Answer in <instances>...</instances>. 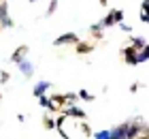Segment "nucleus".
I'll list each match as a JSON object with an SVG mask.
<instances>
[{
	"label": "nucleus",
	"instance_id": "b1692460",
	"mask_svg": "<svg viewBox=\"0 0 149 139\" xmlns=\"http://www.w3.org/2000/svg\"><path fill=\"white\" fill-rule=\"evenodd\" d=\"M119 28H121V30H124V32H130V30H132V28L128 26V24H124V22H119Z\"/></svg>",
	"mask_w": 149,
	"mask_h": 139
},
{
	"label": "nucleus",
	"instance_id": "423d86ee",
	"mask_svg": "<svg viewBox=\"0 0 149 139\" xmlns=\"http://www.w3.org/2000/svg\"><path fill=\"white\" fill-rule=\"evenodd\" d=\"M124 58H126L128 64H139L136 62V49H134V47H126L124 49Z\"/></svg>",
	"mask_w": 149,
	"mask_h": 139
},
{
	"label": "nucleus",
	"instance_id": "1a4fd4ad",
	"mask_svg": "<svg viewBox=\"0 0 149 139\" xmlns=\"http://www.w3.org/2000/svg\"><path fill=\"white\" fill-rule=\"evenodd\" d=\"M132 47L134 49H143V47H147V41L141 37H132Z\"/></svg>",
	"mask_w": 149,
	"mask_h": 139
},
{
	"label": "nucleus",
	"instance_id": "f03ea898",
	"mask_svg": "<svg viewBox=\"0 0 149 139\" xmlns=\"http://www.w3.org/2000/svg\"><path fill=\"white\" fill-rule=\"evenodd\" d=\"M62 114H64L66 118L74 116V118H81V120H85V118H87V114H85L83 109H79V107H74V105H70V107H64V109H62Z\"/></svg>",
	"mask_w": 149,
	"mask_h": 139
},
{
	"label": "nucleus",
	"instance_id": "6ab92c4d",
	"mask_svg": "<svg viewBox=\"0 0 149 139\" xmlns=\"http://www.w3.org/2000/svg\"><path fill=\"white\" fill-rule=\"evenodd\" d=\"M43 126H45V128H49V131H51V128H56V120H51V118H45V120H43Z\"/></svg>",
	"mask_w": 149,
	"mask_h": 139
},
{
	"label": "nucleus",
	"instance_id": "dca6fc26",
	"mask_svg": "<svg viewBox=\"0 0 149 139\" xmlns=\"http://www.w3.org/2000/svg\"><path fill=\"white\" fill-rule=\"evenodd\" d=\"M113 17H115V24L124 22V11L121 9H113Z\"/></svg>",
	"mask_w": 149,
	"mask_h": 139
},
{
	"label": "nucleus",
	"instance_id": "393cba45",
	"mask_svg": "<svg viewBox=\"0 0 149 139\" xmlns=\"http://www.w3.org/2000/svg\"><path fill=\"white\" fill-rule=\"evenodd\" d=\"M141 19H143V22H145V24L149 22V15H147V11H141Z\"/></svg>",
	"mask_w": 149,
	"mask_h": 139
},
{
	"label": "nucleus",
	"instance_id": "39448f33",
	"mask_svg": "<svg viewBox=\"0 0 149 139\" xmlns=\"http://www.w3.org/2000/svg\"><path fill=\"white\" fill-rule=\"evenodd\" d=\"M38 103H40V107H43V109H49V111H56L58 109V105L49 99V96H45V94L38 96Z\"/></svg>",
	"mask_w": 149,
	"mask_h": 139
},
{
	"label": "nucleus",
	"instance_id": "9d476101",
	"mask_svg": "<svg viewBox=\"0 0 149 139\" xmlns=\"http://www.w3.org/2000/svg\"><path fill=\"white\" fill-rule=\"evenodd\" d=\"M147 58H149V49H147V47L139 49V54H136V62H139V64H141V62H147Z\"/></svg>",
	"mask_w": 149,
	"mask_h": 139
},
{
	"label": "nucleus",
	"instance_id": "2eb2a0df",
	"mask_svg": "<svg viewBox=\"0 0 149 139\" xmlns=\"http://www.w3.org/2000/svg\"><path fill=\"white\" fill-rule=\"evenodd\" d=\"M92 139H111V131H100V133L92 135Z\"/></svg>",
	"mask_w": 149,
	"mask_h": 139
},
{
	"label": "nucleus",
	"instance_id": "f257e3e1",
	"mask_svg": "<svg viewBox=\"0 0 149 139\" xmlns=\"http://www.w3.org/2000/svg\"><path fill=\"white\" fill-rule=\"evenodd\" d=\"M68 43H72V45H77L79 43V37H77V34H74V32H68V34H60V37L56 39V41H53V45H68Z\"/></svg>",
	"mask_w": 149,
	"mask_h": 139
},
{
	"label": "nucleus",
	"instance_id": "412c9836",
	"mask_svg": "<svg viewBox=\"0 0 149 139\" xmlns=\"http://www.w3.org/2000/svg\"><path fill=\"white\" fill-rule=\"evenodd\" d=\"M0 26H2V28H13V19L11 17H4L2 22H0Z\"/></svg>",
	"mask_w": 149,
	"mask_h": 139
},
{
	"label": "nucleus",
	"instance_id": "a211bd4d",
	"mask_svg": "<svg viewBox=\"0 0 149 139\" xmlns=\"http://www.w3.org/2000/svg\"><path fill=\"white\" fill-rule=\"evenodd\" d=\"M49 99L53 101V103H56V105H64V94H53V96H49Z\"/></svg>",
	"mask_w": 149,
	"mask_h": 139
},
{
	"label": "nucleus",
	"instance_id": "6e6552de",
	"mask_svg": "<svg viewBox=\"0 0 149 139\" xmlns=\"http://www.w3.org/2000/svg\"><path fill=\"white\" fill-rule=\"evenodd\" d=\"M111 139H126V124H119L111 131Z\"/></svg>",
	"mask_w": 149,
	"mask_h": 139
},
{
	"label": "nucleus",
	"instance_id": "4be33fe9",
	"mask_svg": "<svg viewBox=\"0 0 149 139\" xmlns=\"http://www.w3.org/2000/svg\"><path fill=\"white\" fill-rule=\"evenodd\" d=\"M81 131H83V133H85V137H92V128L90 126H87V124L83 122V124H81Z\"/></svg>",
	"mask_w": 149,
	"mask_h": 139
},
{
	"label": "nucleus",
	"instance_id": "20e7f679",
	"mask_svg": "<svg viewBox=\"0 0 149 139\" xmlns=\"http://www.w3.org/2000/svg\"><path fill=\"white\" fill-rule=\"evenodd\" d=\"M49 86H51L49 81H38L36 86L32 88V94H34V96H43V94L47 92V90H49Z\"/></svg>",
	"mask_w": 149,
	"mask_h": 139
},
{
	"label": "nucleus",
	"instance_id": "f3484780",
	"mask_svg": "<svg viewBox=\"0 0 149 139\" xmlns=\"http://www.w3.org/2000/svg\"><path fill=\"white\" fill-rule=\"evenodd\" d=\"M77 96H79V99H83V101H94V96H92L90 92H87V90H79Z\"/></svg>",
	"mask_w": 149,
	"mask_h": 139
},
{
	"label": "nucleus",
	"instance_id": "aec40b11",
	"mask_svg": "<svg viewBox=\"0 0 149 139\" xmlns=\"http://www.w3.org/2000/svg\"><path fill=\"white\" fill-rule=\"evenodd\" d=\"M56 9H58V0H51V2H49V9H47V15H53Z\"/></svg>",
	"mask_w": 149,
	"mask_h": 139
},
{
	"label": "nucleus",
	"instance_id": "0eeeda50",
	"mask_svg": "<svg viewBox=\"0 0 149 139\" xmlns=\"http://www.w3.org/2000/svg\"><path fill=\"white\" fill-rule=\"evenodd\" d=\"M26 54H28V47H26V45H22L17 52H13V54H11V62H15V64H17V62H22Z\"/></svg>",
	"mask_w": 149,
	"mask_h": 139
},
{
	"label": "nucleus",
	"instance_id": "5701e85b",
	"mask_svg": "<svg viewBox=\"0 0 149 139\" xmlns=\"http://www.w3.org/2000/svg\"><path fill=\"white\" fill-rule=\"evenodd\" d=\"M9 77H11V75L6 73V71H2V73H0V83H2V81H9Z\"/></svg>",
	"mask_w": 149,
	"mask_h": 139
},
{
	"label": "nucleus",
	"instance_id": "f8f14e48",
	"mask_svg": "<svg viewBox=\"0 0 149 139\" xmlns=\"http://www.w3.org/2000/svg\"><path fill=\"white\" fill-rule=\"evenodd\" d=\"M100 24H102V28H109V26H113L115 24V17H113V11L109 13V15H107L104 19H102V22H100Z\"/></svg>",
	"mask_w": 149,
	"mask_h": 139
},
{
	"label": "nucleus",
	"instance_id": "cd10ccee",
	"mask_svg": "<svg viewBox=\"0 0 149 139\" xmlns=\"http://www.w3.org/2000/svg\"><path fill=\"white\" fill-rule=\"evenodd\" d=\"M0 99H2V92H0Z\"/></svg>",
	"mask_w": 149,
	"mask_h": 139
},
{
	"label": "nucleus",
	"instance_id": "a878e982",
	"mask_svg": "<svg viewBox=\"0 0 149 139\" xmlns=\"http://www.w3.org/2000/svg\"><path fill=\"white\" fill-rule=\"evenodd\" d=\"M100 4H102V6H104V4H107V0H100Z\"/></svg>",
	"mask_w": 149,
	"mask_h": 139
},
{
	"label": "nucleus",
	"instance_id": "bb28decb",
	"mask_svg": "<svg viewBox=\"0 0 149 139\" xmlns=\"http://www.w3.org/2000/svg\"><path fill=\"white\" fill-rule=\"evenodd\" d=\"M28 2H36V0H28Z\"/></svg>",
	"mask_w": 149,
	"mask_h": 139
},
{
	"label": "nucleus",
	"instance_id": "9b49d317",
	"mask_svg": "<svg viewBox=\"0 0 149 139\" xmlns=\"http://www.w3.org/2000/svg\"><path fill=\"white\" fill-rule=\"evenodd\" d=\"M94 47L90 43H77V54H90Z\"/></svg>",
	"mask_w": 149,
	"mask_h": 139
},
{
	"label": "nucleus",
	"instance_id": "4468645a",
	"mask_svg": "<svg viewBox=\"0 0 149 139\" xmlns=\"http://www.w3.org/2000/svg\"><path fill=\"white\" fill-rule=\"evenodd\" d=\"M6 13H9V4H6V2H0V22H2L4 17H9Z\"/></svg>",
	"mask_w": 149,
	"mask_h": 139
},
{
	"label": "nucleus",
	"instance_id": "ddd939ff",
	"mask_svg": "<svg viewBox=\"0 0 149 139\" xmlns=\"http://www.w3.org/2000/svg\"><path fill=\"white\" fill-rule=\"evenodd\" d=\"M77 99H79L77 92H66V94H64V101L70 103V105H74V103H77Z\"/></svg>",
	"mask_w": 149,
	"mask_h": 139
},
{
	"label": "nucleus",
	"instance_id": "7ed1b4c3",
	"mask_svg": "<svg viewBox=\"0 0 149 139\" xmlns=\"http://www.w3.org/2000/svg\"><path fill=\"white\" fill-rule=\"evenodd\" d=\"M17 68L24 73V77H32L34 75V64L28 60H22V62H17Z\"/></svg>",
	"mask_w": 149,
	"mask_h": 139
}]
</instances>
